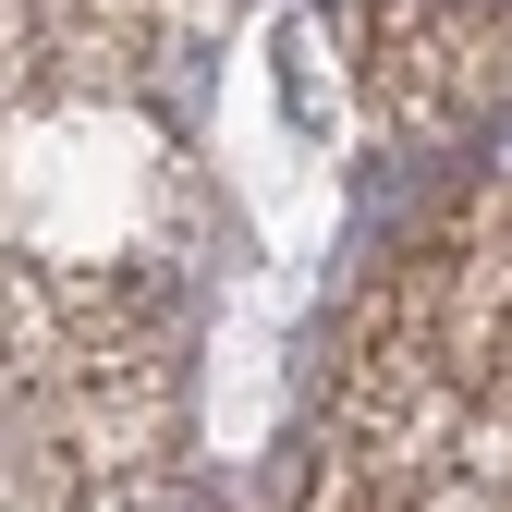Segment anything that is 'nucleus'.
Here are the masks:
<instances>
[]
</instances>
